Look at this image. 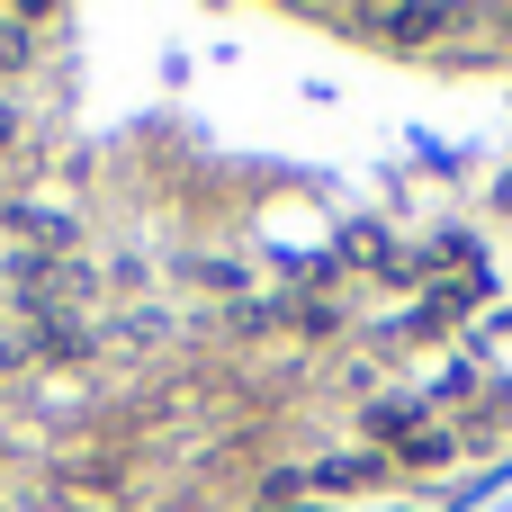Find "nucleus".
Segmentation results:
<instances>
[{
    "mask_svg": "<svg viewBox=\"0 0 512 512\" xmlns=\"http://www.w3.org/2000/svg\"><path fill=\"white\" fill-rule=\"evenodd\" d=\"M369 27H378V36H441L450 18H441V9H378Z\"/></svg>",
    "mask_w": 512,
    "mask_h": 512,
    "instance_id": "nucleus-1",
    "label": "nucleus"
}]
</instances>
